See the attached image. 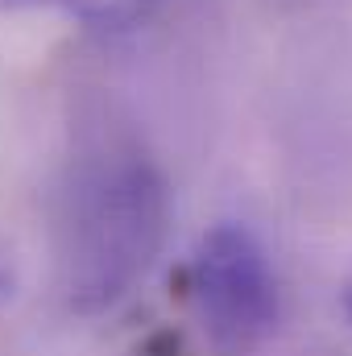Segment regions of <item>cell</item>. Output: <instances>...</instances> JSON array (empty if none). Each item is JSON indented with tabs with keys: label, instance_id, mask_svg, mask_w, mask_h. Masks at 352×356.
I'll return each mask as SVG.
<instances>
[{
	"label": "cell",
	"instance_id": "obj_4",
	"mask_svg": "<svg viewBox=\"0 0 352 356\" xmlns=\"http://www.w3.org/2000/svg\"><path fill=\"white\" fill-rule=\"evenodd\" d=\"M349 315H352V294H349Z\"/></svg>",
	"mask_w": 352,
	"mask_h": 356
},
{
	"label": "cell",
	"instance_id": "obj_2",
	"mask_svg": "<svg viewBox=\"0 0 352 356\" xmlns=\"http://www.w3.org/2000/svg\"><path fill=\"white\" fill-rule=\"evenodd\" d=\"M191 298L220 353H253L278 323V277L262 241L241 224L211 228L191 257Z\"/></svg>",
	"mask_w": 352,
	"mask_h": 356
},
{
	"label": "cell",
	"instance_id": "obj_3",
	"mask_svg": "<svg viewBox=\"0 0 352 356\" xmlns=\"http://www.w3.org/2000/svg\"><path fill=\"white\" fill-rule=\"evenodd\" d=\"M38 4H50L75 21H88L99 29H125L133 21H141L158 0H38Z\"/></svg>",
	"mask_w": 352,
	"mask_h": 356
},
{
	"label": "cell",
	"instance_id": "obj_1",
	"mask_svg": "<svg viewBox=\"0 0 352 356\" xmlns=\"http://www.w3.org/2000/svg\"><path fill=\"white\" fill-rule=\"evenodd\" d=\"M166 228V191L150 158L125 137H95L63 191L67 294L99 307L145 273Z\"/></svg>",
	"mask_w": 352,
	"mask_h": 356
}]
</instances>
